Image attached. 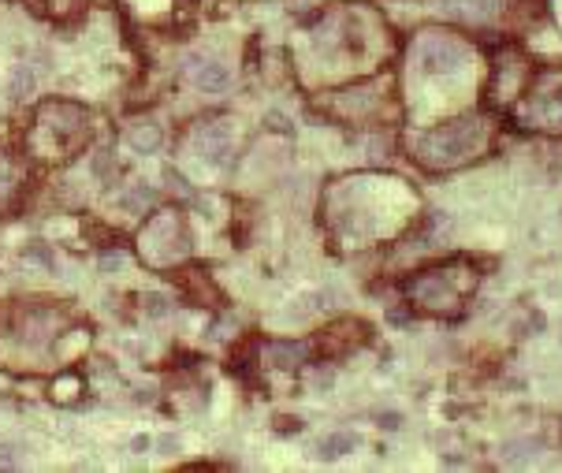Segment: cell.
Listing matches in <instances>:
<instances>
[{
    "instance_id": "cell-8",
    "label": "cell",
    "mask_w": 562,
    "mask_h": 473,
    "mask_svg": "<svg viewBox=\"0 0 562 473\" xmlns=\"http://www.w3.org/2000/svg\"><path fill=\"white\" fill-rule=\"evenodd\" d=\"M160 142H164V135H160L157 123H138L135 130H130V150L135 153H157Z\"/></svg>"
},
{
    "instance_id": "cell-13",
    "label": "cell",
    "mask_w": 562,
    "mask_h": 473,
    "mask_svg": "<svg viewBox=\"0 0 562 473\" xmlns=\"http://www.w3.org/2000/svg\"><path fill=\"white\" fill-rule=\"evenodd\" d=\"M354 444H358L354 432H335L321 444V459H343L346 451H354Z\"/></svg>"
},
{
    "instance_id": "cell-18",
    "label": "cell",
    "mask_w": 562,
    "mask_h": 473,
    "mask_svg": "<svg viewBox=\"0 0 562 473\" xmlns=\"http://www.w3.org/2000/svg\"><path fill=\"white\" fill-rule=\"evenodd\" d=\"M376 425H380V429H391V432H395V429L402 425V414H395V410H387V414H380V421H376Z\"/></svg>"
},
{
    "instance_id": "cell-15",
    "label": "cell",
    "mask_w": 562,
    "mask_h": 473,
    "mask_svg": "<svg viewBox=\"0 0 562 473\" xmlns=\"http://www.w3.org/2000/svg\"><path fill=\"white\" fill-rule=\"evenodd\" d=\"M164 179H168V183H172V190H175V194H183L187 202L194 198V187L187 183V175H183V172H175V168L168 165V168H164Z\"/></svg>"
},
{
    "instance_id": "cell-7",
    "label": "cell",
    "mask_w": 562,
    "mask_h": 473,
    "mask_svg": "<svg viewBox=\"0 0 562 473\" xmlns=\"http://www.w3.org/2000/svg\"><path fill=\"white\" fill-rule=\"evenodd\" d=\"M533 108H540L543 127H562V83L548 93H540V101H533Z\"/></svg>"
},
{
    "instance_id": "cell-16",
    "label": "cell",
    "mask_w": 562,
    "mask_h": 473,
    "mask_svg": "<svg viewBox=\"0 0 562 473\" xmlns=\"http://www.w3.org/2000/svg\"><path fill=\"white\" fill-rule=\"evenodd\" d=\"M168 309H172L168 295H157V291H153V295L145 298V313H150V317H168Z\"/></svg>"
},
{
    "instance_id": "cell-5",
    "label": "cell",
    "mask_w": 562,
    "mask_h": 473,
    "mask_svg": "<svg viewBox=\"0 0 562 473\" xmlns=\"http://www.w3.org/2000/svg\"><path fill=\"white\" fill-rule=\"evenodd\" d=\"M194 150L202 160H209V165H224L227 153H231V123L227 120L202 123L194 130Z\"/></svg>"
},
{
    "instance_id": "cell-23",
    "label": "cell",
    "mask_w": 562,
    "mask_h": 473,
    "mask_svg": "<svg viewBox=\"0 0 562 473\" xmlns=\"http://www.w3.org/2000/svg\"><path fill=\"white\" fill-rule=\"evenodd\" d=\"M4 172H8V168H4V160H0V187H4Z\"/></svg>"
},
{
    "instance_id": "cell-10",
    "label": "cell",
    "mask_w": 562,
    "mask_h": 473,
    "mask_svg": "<svg viewBox=\"0 0 562 473\" xmlns=\"http://www.w3.org/2000/svg\"><path fill=\"white\" fill-rule=\"evenodd\" d=\"M269 358H272L279 369H298L302 358H306V347H302V343H272V347H269Z\"/></svg>"
},
{
    "instance_id": "cell-14",
    "label": "cell",
    "mask_w": 562,
    "mask_h": 473,
    "mask_svg": "<svg viewBox=\"0 0 562 473\" xmlns=\"http://www.w3.org/2000/svg\"><path fill=\"white\" fill-rule=\"evenodd\" d=\"M376 101V93L373 90H343V97H339V108H346V112H365L369 105Z\"/></svg>"
},
{
    "instance_id": "cell-3",
    "label": "cell",
    "mask_w": 562,
    "mask_h": 473,
    "mask_svg": "<svg viewBox=\"0 0 562 473\" xmlns=\"http://www.w3.org/2000/svg\"><path fill=\"white\" fill-rule=\"evenodd\" d=\"M413 60L421 63V71L443 75V71H458V68H462V60H466V48H462L458 41H447V38L428 34V38H421L417 45H413Z\"/></svg>"
},
{
    "instance_id": "cell-21",
    "label": "cell",
    "mask_w": 562,
    "mask_h": 473,
    "mask_svg": "<svg viewBox=\"0 0 562 473\" xmlns=\"http://www.w3.org/2000/svg\"><path fill=\"white\" fill-rule=\"evenodd\" d=\"M264 123H272L276 130H283V135H291V127H287V120H283V116H279V112H272V116H269V120H264Z\"/></svg>"
},
{
    "instance_id": "cell-1",
    "label": "cell",
    "mask_w": 562,
    "mask_h": 473,
    "mask_svg": "<svg viewBox=\"0 0 562 473\" xmlns=\"http://www.w3.org/2000/svg\"><path fill=\"white\" fill-rule=\"evenodd\" d=\"M481 142H484V120L466 116L458 123L413 135V157H421L425 165H432V168H454L481 150Z\"/></svg>"
},
{
    "instance_id": "cell-19",
    "label": "cell",
    "mask_w": 562,
    "mask_h": 473,
    "mask_svg": "<svg viewBox=\"0 0 562 473\" xmlns=\"http://www.w3.org/2000/svg\"><path fill=\"white\" fill-rule=\"evenodd\" d=\"M150 447H153V440L145 436V432H142V436H135V440H130V451H135V454H145V451H150Z\"/></svg>"
},
{
    "instance_id": "cell-20",
    "label": "cell",
    "mask_w": 562,
    "mask_h": 473,
    "mask_svg": "<svg viewBox=\"0 0 562 473\" xmlns=\"http://www.w3.org/2000/svg\"><path fill=\"white\" fill-rule=\"evenodd\" d=\"M115 265H123V254H108V257H101V269H105V272H112Z\"/></svg>"
},
{
    "instance_id": "cell-12",
    "label": "cell",
    "mask_w": 562,
    "mask_h": 473,
    "mask_svg": "<svg viewBox=\"0 0 562 473\" xmlns=\"http://www.w3.org/2000/svg\"><path fill=\"white\" fill-rule=\"evenodd\" d=\"M8 93H11V101H23V97L34 93V71H30V63H19V68H11Z\"/></svg>"
},
{
    "instance_id": "cell-4",
    "label": "cell",
    "mask_w": 562,
    "mask_h": 473,
    "mask_svg": "<svg viewBox=\"0 0 562 473\" xmlns=\"http://www.w3.org/2000/svg\"><path fill=\"white\" fill-rule=\"evenodd\" d=\"M410 295L417 298L421 306H428V309H447V306L458 302L462 287L451 284L447 269H432V272H425V276H417V280L410 284Z\"/></svg>"
},
{
    "instance_id": "cell-9",
    "label": "cell",
    "mask_w": 562,
    "mask_h": 473,
    "mask_svg": "<svg viewBox=\"0 0 562 473\" xmlns=\"http://www.w3.org/2000/svg\"><path fill=\"white\" fill-rule=\"evenodd\" d=\"M157 198V190L150 183H135L127 194H120V209H127V213H145V209L153 205Z\"/></svg>"
},
{
    "instance_id": "cell-6",
    "label": "cell",
    "mask_w": 562,
    "mask_h": 473,
    "mask_svg": "<svg viewBox=\"0 0 562 473\" xmlns=\"http://www.w3.org/2000/svg\"><path fill=\"white\" fill-rule=\"evenodd\" d=\"M183 71L194 75V83H197V90H202V93H224L227 83H231V71L224 68V63L205 60V56H187Z\"/></svg>"
},
{
    "instance_id": "cell-22",
    "label": "cell",
    "mask_w": 562,
    "mask_h": 473,
    "mask_svg": "<svg viewBox=\"0 0 562 473\" xmlns=\"http://www.w3.org/2000/svg\"><path fill=\"white\" fill-rule=\"evenodd\" d=\"M175 444H179L175 436H160V451H175Z\"/></svg>"
},
{
    "instance_id": "cell-17",
    "label": "cell",
    "mask_w": 562,
    "mask_h": 473,
    "mask_svg": "<svg viewBox=\"0 0 562 473\" xmlns=\"http://www.w3.org/2000/svg\"><path fill=\"white\" fill-rule=\"evenodd\" d=\"M0 462H4V466H19V444H0Z\"/></svg>"
},
{
    "instance_id": "cell-11",
    "label": "cell",
    "mask_w": 562,
    "mask_h": 473,
    "mask_svg": "<svg viewBox=\"0 0 562 473\" xmlns=\"http://www.w3.org/2000/svg\"><path fill=\"white\" fill-rule=\"evenodd\" d=\"M536 451H540L536 440H510L503 447V462L506 466H525L529 459H536Z\"/></svg>"
},
{
    "instance_id": "cell-2",
    "label": "cell",
    "mask_w": 562,
    "mask_h": 473,
    "mask_svg": "<svg viewBox=\"0 0 562 473\" xmlns=\"http://www.w3.org/2000/svg\"><path fill=\"white\" fill-rule=\"evenodd\" d=\"M190 250V232L183 227L179 217H157L150 220V227L142 232V254L153 257V261H172V257H183Z\"/></svg>"
}]
</instances>
